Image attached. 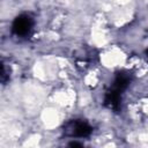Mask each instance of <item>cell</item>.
Masks as SVG:
<instances>
[{
  "instance_id": "obj_2",
  "label": "cell",
  "mask_w": 148,
  "mask_h": 148,
  "mask_svg": "<svg viewBox=\"0 0 148 148\" xmlns=\"http://www.w3.org/2000/svg\"><path fill=\"white\" fill-rule=\"evenodd\" d=\"M105 105L109 106L112 110H119L120 106V91L117 89H112L110 90L106 95H105Z\"/></svg>"
},
{
  "instance_id": "obj_5",
  "label": "cell",
  "mask_w": 148,
  "mask_h": 148,
  "mask_svg": "<svg viewBox=\"0 0 148 148\" xmlns=\"http://www.w3.org/2000/svg\"><path fill=\"white\" fill-rule=\"evenodd\" d=\"M69 146H71V147H82V145L79 143V142H71Z\"/></svg>"
},
{
  "instance_id": "obj_1",
  "label": "cell",
  "mask_w": 148,
  "mask_h": 148,
  "mask_svg": "<svg viewBox=\"0 0 148 148\" xmlns=\"http://www.w3.org/2000/svg\"><path fill=\"white\" fill-rule=\"evenodd\" d=\"M31 28H32V18L27 14L18 15L13 22V31L17 36L27 35L31 30Z\"/></svg>"
},
{
  "instance_id": "obj_3",
  "label": "cell",
  "mask_w": 148,
  "mask_h": 148,
  "mask_svg": "<svg viewBox=\"0 0 148 148\" xmlns=\"http://www.w3.org/2000/svg\"><path fill=\"white\" fill-rule=\"evenodd\" d=\"M72 133L76 136H87L91 133V127L86 123L81 120H75L72 126Z\"/></svg>"
},
{
  "instance_id": "obj_4",
  "label": "cell",
  "mask_w": 148,
  "mask_h": 148,
  "mask_svg": "<svg viewBox=\"0 0 148 148\" xmlns=\"http://www.w3.org/2000/svg\"><path fill=\"white\" fill-rule=\"evenodd\" d=\"M128 82H130L128 75H126L125 73H118L116 76V80H114L113 88L119 90V91H123L128 86Z\"/></svg>"
}]
</instances>
